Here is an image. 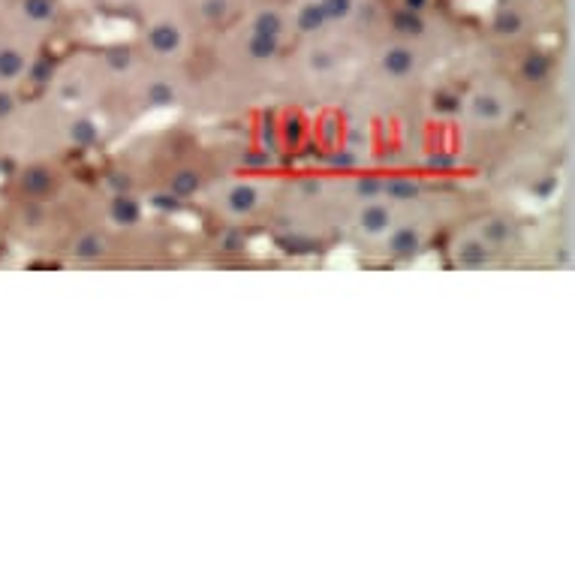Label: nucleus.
<instances>
[{"label":"nucleus","mask_w":575,"mask_h":575,"mask_svg":"<svg viewBox=\"0 0 575 575\" xmlns=\"http://www.w3.org/2000/svg\"><path fill=\"white\" fill-rule=\"evenodd\" d=\"M256 202H259V196H256V187H250V184H235L226 196V205L232 214H250L256 208Z\"/></svg>","instance_id":"obj_7"},{"label":"nucleus","mask_w":575,"mask_h":575,"mask_svg":"<svg viewBox=\"0 0 575 575\" xmlns=\"http://www.w3.org/2000/svg\"><path fill=\"white\" fill-rule=\"evenodd\" d=\"M145 40H148V49H151L154 55L169 58V55L181 52V46H184V31H181L178 22L163 19V22H154V25H151V31H148Z\"/></svg>","instance_id":"obj_1"},{"label":"nucleus","mask_w":575,"mask_h":575,"mask_svg":"<svg viewBox=\"0 0 575 575\" xmlns=\"http://www.w3.org/2000/svg\"><path fill=\"white\" fill-rule=\"evenodd\" d=\"M28 70V61L19 49H0V82H16Z\"/></svg>","instance_id":"obj_8"},{"label":"nucleus","mask_w":575,"mask_h":575,"mask_svg":"<svg viewBox=\"0 0 575 575\" xmlns=\"http://www.w3.org/2000/svg\"><path fill=\"white\" fill-rule=\"evenodd\" d=\"M485 244H479V241H467V244H461L458 247V262L461 265H482L485 262Z\"/></svg>","instance_id":"obj_19"},{"label":"nucleus","mask_w":575,"mask_h":575,"mask_svg":"<svg viewBox=\"0 0 575 575\" xmlns=\"http://www.w3.org/2000/svg\"><path fill=\"white\" fill-rule=\"evenodd\" d=\"M413 67H416V55H413L407 46H395V49H389V52L383 55V70H386V76L404 79V76L413 73Z\"/></svg>","instance_id":"obj_4"},{"label":"nucleus","mask_w":575,"mask_h":575,"mask_svg":"<svg viewBox=\"0 0 575 575\" xmlns=\"http://www.w3.org/2000/svg\"><path fill=\"white\" fill-rule=\"evenodd\" d=\"M19 13H22L25 25L46 28L55 22V0H19Z\"/></svg>","instance_id":"obj_2"},{"label":"nucleus","mask_w":575,"mask_h":575,"mask_svg":"<svg viewBox=\"0 0 575 575\" xmlns=\"http://www.w3.org/2000/svg\"><path fill=\"white\" fill-rule=\"evenodd\" d=\"M277 43H280V40H271V37H259V34H250V40H247V55H250V58H256V61H268V58H274V52H277Z\"/></svg>","instance_id":"obj_12"},{"label":"nucleus","mask_w":575,"mask_h":575,"mask_svg":"<svg viewBox=\"0 0 575 575\" xmlns=\"http://www.w3.org/2000/svg\"><path fill=\"white\" fill-rule=\"evenodd\" d=\"M139 214H142V208H139L136 199H130V196H115V202H112V217H115L118 223H136Z\"/></svg>","instance_id":"obj_11"},{"label":"nucleus","mask_w":575,"mask_h":575,"mask_svg":"<svg viewBox=\"0 0 575 575\" xmlns=\"http://www.w3.org/2000/svg\"><path fill=\"white\" fill-rule=\"evenodd\" d=\"M521 16L515 13V10H503L500 16H497V31L500 34H518L521 31Z\"/></svg>","instance_id":"obj_22"},{"label":"nucleus","mask_w":575,"mask_h":575,"mask_svg":"<svg viewBox=\"0 0 575 575\" xmlns=\"http://www.w3.org/2000/svg\"><path fill=\"white\" fill-rule=\"evenodd\" d=\"M320 10L329 25H344L356 13V0H320Z\"/></svg>","instance_id":"obj_9"},{"label":"nucleus","mask_w":575,"mask_h":575,"mask_svg":"<svg viewBox=\"0 0 575 575\" xmlns=\"http://www.w3.org/2000/svg\"><path fill=\"white\" fill-rule=\"evenodd\" d=\"M49 187H52V175H49L46 169H31V172L25 175V190H28V193L43 196Z\"/></svg>","instance_id":"obj_17"},{"label":"nucleus","mask_w":575,"mask_h":575,"mask_svg":"<svg viewBox=\"0 0 575 575\" xmlns=\"http://www.w3.org/2000/svg\"><path fill=\"white\" fill-rule=\"evenodd\" d=\"M329 22H326V16H323V10H320V0H308V4L299 10V16H296V28L302 31V34H317V31H323Z\"/></svg>","instance_id":"obj_5"},{"label":"nucleus","mask_w":575,"mask_h":575,"mask_svg":"<svg viewBox=\"0 0 575 575\" xmlns=\"http://www.w3.org/2000/svg\"><path fill=\"white\" fill-rule=\"evenodd\" d=\"M359 226H362L368 235H383V232H389V226H392V211H389L386 205H380V202H371V205L362 208Z\"/></svg>","instance_id":"obj_3"},{"label":"nucleus","mask_w":575,"mask_h":575,"mask_svg":"<svg viewBox=\"0 0 575 575\" xmlns=\"http://www.w3.org/2000/svg\"><path fill=\"white\" fill-rule=\"evenodd\" d=\"M232 10V0H199V13L208 22H223Z\"/></svg>","instance_id":"obj_16"},{"label":"nucleus","mask_w":575,"mask_h":575,"mask_svg":"<svg viewBox=\"0 0 575 575\" xmlns=\"http://www.w3.org/2000/svg\"><path fill=\"white\" fill-rule=\"evenodd\" d=\"M425 0H407V10H422Z\"/></svg>","instance_id":"obj_27"},{"label":"nucleus","mask_w":575,"mask_h":575,"mask_svg":"<svg viewBox=\"0 0 575 575\" xmlns=\"http://www.w3.org/2000/svg\"><path fill=\"white\" fill-rule=\"evenodd\" d=\"M395 31L404 34V37H422L425 25H422V19L416 16V10H404V13L395 16Z\"/></svg>","instance_id":"obj_14"},{"label":"nucleus","mask_w":575,"mask_h":575,"mask_svg":"<svg viewBox=\"0 0 575 575\" xmlns=\"http://www.w3.org/2000/svg\"><path fill=\"white\" fill-rule=\"evenodd\" d=\"M13 112V97L10 94H0V118Z\"/></svg>","instance_id":"obj_26"},{"label":"nucleus","mask_w":575,"mask_h":575,"mask_svg":"<svg viewBox=\"0 0 575 575\" xmlns=\"http://www.w3.org/2000/svg\"><path fill=\"white\" fill-rule=\"evenodd\" d=\"M148 100L157 103V106H163V103L172 100V88H169V85H154V88L148 91Z\"/></svg>","instance_id":"obj_25"},{"label":"nucleus","mask_w":575,"mask_h":575,"mask_svg":"<svg viewBox=\"0 0 575 575\" xmlns=\"http://www.w3.org/2000/svg\"><path fill=\"white\" fill-rule=\"evenodd\" d=\"M473 112H476L479 118H485V121H497V118L503 115V106H500L497 97H476Z\"/></svg>","instance_id":"obj_20"},{"label":"nucleus","mask_w":575,"mask_h":575,"mask_svg":"<svg viewBox=\"0 0 575 575\" xmlns=\"http://www.w3.org/2000/svg\"><path fill=\"white\" fill-rule=\"evenodd\" d=\"M250 28H253L250 34H259V37H271V40H280V34H283V28H286V25H283V16H280L277 10H259Z\"/></svg>","instance_id":"obj_6"},{"label":"nucleus","mask_w":575,"mask_h":575,"mask_svg":"<svg viewBox=\"0 0 575 575\" xmlns=\"http://www.w3.org/2000/svg\"><path fill=\"white\" fill-rule=\"evenodd\" d=\"M94 136H97V130H94V124H91V121H79V124L73 127V139H76V142H82V145H85V142H91Z\"/></svg>","instance_id":"obj_24"},{"label":"nucleus","mask_w":575,"mask_h":575,"mask_svg":"<svg viewBox=\"0 0 575 575\" xmlns=\"http://www.w3.org/2000/svg\"><path fill=\"white\" fill-rule=\"evenodd\" d=\"M386 193H389L392 199H413V196L419 193V184L404 181V178H395V181L386 184Z\"/></svg>","instance_id":"obj_21"},{"label":"nucleus","mask_w":575,"mask_h":575,"mask_svg":"<svg viewBox=\"0 0 575 575\" xmlns=\"http://www.w3.org/2000/svg\"><path fill=\"white\" fill-rule=\"evenodd\" d=\"M106 61L115 70H124V67H130V49H112V52H106Z\"/></svg>","instance_id":"obj_23"},{"label":"nucleus","mask_w":575,"mask_h":575,"mask_svg":"<svg viewBox=\"0 0 575 575\" xmlns=\"http://www.w3.org/2000/svg\"><path fill=\"white\" fill-rule=\"evenodd\" d=\"M389 250H392L395 256H413V253L419 250V232H413L410 226L395 229L392 238H389Z\"/></svg>","instance_id":"obj_10"},{"label":"nucleus","mask_w":575,"mask_h":575,"mask_svg":"<svg viewBox=\"0 0 575 575\" xmlns=\"http://www.w3.org/2000/svg\"><path fill=\"white\" fill-rule=\"evenodd\" d=\"M196 187H199V175L196 172H190V169H184V172H178L175 178H172V193L175 196H190V193H196Z\"/></svg>","instance_id":"obj_18"},{"label":"nucleus","mask_w":575,"mask_h":575,"mask_svg":"<svg viewBox=\"0 0 575 575\" xmlns=\"http://www.w3.org/2000/svg\"><path fill=\"white\" fill-rule=\"evenodd\" d=\"M106 253V241L100 238V235H82L79 241H76V256L79 259H97V256H103Z\"/></svg>","instance_id":"obj_15"},{"label":"nucleus","mask_w":575,"mask_h":575,"mask_svg":"<svg viewBox=\"0 0 575 575\" xmlns=\"http://www.w3.org/2000/svg\"><path fill=\"white\" fill-rule=\"evenodd\" d=\"M548 70H551V61H548L542 52H533V55H527V58H524V64H521V73H524L530 82H539V79H545V76H548Z\"/></svg>","instance_id":"obj_13"}]
</instances>
